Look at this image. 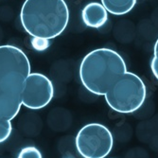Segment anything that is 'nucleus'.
<instances>
[{"label":"nucleus","mask_w":158,"mask_h":158,"mask_svg":"<svg viewBox=\"0 0 158 158\" xmlns=\"http://www.w3.org/2000/svg\"><path fill=\"white\" fill-rule=\"evenodd\" d=\"M137 0H102L105 10L114 15H125L135 6Z\"/></svg>","instance_id":"8"},{"label":"nucleus","mask_w":158,"mask_h":158,"mask_svg":"<svg viewBox=\"0 0 158 158\" xmlns=\"http://www.w3.org/2000/svg\"><path fill=\"white\" fill-rule=\"evenodd\" d=\"M17 158H43L41 152L32 146L23 148L18 153Z\"/></svg>","instance_id":"10"},{"label":"nucleus","mask_w":158,"mask_h":158,"mask_svg":"<svg viewBox=\"0 0 158 158\" xmlns=\"http://www.w3.org/2000/svg\"><path fill=\"white\" fill-rule=\"evenodd\" d=\"M127 72L124 59L111 48H97L84 56L80 65V79L86 90L105 96L110 88Z\"/></svg>","instance_id":"3"},{"label":"nucleus","mask_w":158,"mask_h":158,"mask_svg":"<svg viewBox=\"0 0 158 158\" xmlns=\"http://www.w3.org/2000/svg\"><path fill=\"white\" fill-rule=\"evenodd\" d=\"M30 73V60L21 48L0 46V119L11 121L18 114L25 81Z\"/></svg>","instance_id":"1"},{"label":"nucleus","mask_w":158,"mask_h":158,"mask_svg":"<svg viewBox=\"0 0 158 158\" xmlns=\"http://www.w3.org/2000/svg\"><path fill=\"white\" fill-rule=\"evenodd\" d=\"M151 69L154 77L158 80V39L156 40L153 48V56L151 62Z\"/></svg>","instance_id":"11"},{"label":"nucleus","mask_w":158,"mask_h":158,"mask_svg":"<svg viewBox=\"0 0 158 158\" xmlns=\"http://www.w3.org/2000/svg\"><path fill=\"white\" fill-rule=\"evenodd\" d=\"M54 97L52 81L42 73H30L25 81L22 105L31 109H42L49 104Z\"/></svg>","instance_id":"6"},{"label":"nucleus","mask_w":158,"mask_h":158,"mask_svg":"<svg viewBox=\"0 0 158 158\" xmlns=\"http://www.w3.org/2000/svg\"><path fill=\"white\" fill-rule=\"evenodd\" d=\"M20 20L31 36L50 40L64 31L69 22V10L64 0H26Z\"/></svg>","instance_id":"2"},{"label":"nucleus","mask_w":158,"mask_h":158,"mask_svg":"<svg viewBox=\"0 0 158 158\" xmlns=\"http://www.w3.org/2000/svg\"><path fill=\"white\" fill-rule=\"evenodd\" d=\"M147 89L142 79L133 72L123 74L106 93L110 108L120 114H133L144 104Z\"/></svg>","instance_id":"4"},{"label":"nucleus","mask_w":158,"mask_h":158,"mask_svg":"<svg viewBox=\"0 0 158 158\" xmlns=\"http://www.w3.org/2000/svg\"><path fill=\"white\" fill-rule=\"evenodd\" d=\"M75 145L82 158H105L113 150L114 136L106 126L89 123L78 132Z\"/></svg>","instance_id":"5"},{"label":"nucleus","mask_w":158,"mask_h":158,"mask_svg":"<svg viewBox=\"0 0 158 158\" xmlns=\"http://www.w3.org/2000/svg\"><path fill=\"white\" fill-rule=\"evenodd\" d=\"M81 19L85 26L92 28H99L108 21V11L102 3L91 2L83 7Z\"/></svg>","instance_id":"7"},{"label":"nucleus","mask_w":158,"mask_h":158,"mask_svg":"<svg viewBox=\"0 0 158 158\" xmlns=\"http://www.w3.org/2000/svg\"><path fill=\"white\" fill-rule=\"evenodd\" d=\"M49 40L47 39H43V38H35L32 37L31 39V45L32 47L38 50V51H42V50H45L49 47Z\"/></svg>","instance_id":"12"},{"label":"nucleus","mask_w":158,"mask_h":158,"mask_svg":"<svg viewBox=\"0 0 158 158\" xmlns=\"http://www.w3.org/2000/svg\"><path fill=\"white\" fill-rule=\"evenodd\" d=\"M11 131V121L6 119H0V144L5 142L10 137Z\"/></svg>","instance_id":"9"}]
</instances>
